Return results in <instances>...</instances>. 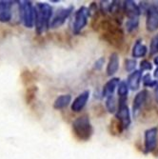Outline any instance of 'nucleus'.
I'll list each match as a JSON object with an SVG mask.
<instances>
[{
  "instance_id": "0eeeda50",
  "label": "nucleus",
  "mask_w": 158,
  "mask_h": 159,
  "mask_svg": "<svg viewBox=\"0 0 158 159\" xmlns=\"http://www.w3.org/2000/svg\"><path fill=\"white\" fill-rule=\"evenodd\" d=\"M157 134L158 129L156 127L151 128L145 132V146H144V152L150 153L156 150L157 146Z\"/></svg>"
},
{
  "instance_id": "2eb2a0df",
  "label": "nucleus",
  "mask_w": 158,
  "mask_h": 159,
  "mask_svg": "<svg viewBox=\"0 0 158 159\" xmlns=\"http://www.w3.org/2000/svg\"><path fill=\"white\" fill-rule=\"evenodd\" d=\"M120 79L117 77L111 78V80H109L103 87V91H102V96L103 97H109L113 95V93L115 91L116 88H118V85L120 83Z\"/></svg>"
},
{
  "instance_id": "f3484780",
  "label": "nucleus",
  "mask_w": 158,
  "mask_h": 159,
  "mask_svg": "<svg viewBox=\"0 0 158 159\" xmlns=\"http://www.w3.org/2000/svg\"><path fill=\"white\" fill-rule=\"evenodd\" d=\"M70 101H71L70 94H62L55 99L53 103V108L55 110H62L70 105Z\"/></svg>"
},
{
  "instance_id": "412c9836",
  "label": "nucleus",
  "mask_w": 158,
  "mask_h": 159,
  "mask_svg": "<svg viewBox=\"0 0 158 159\" xmlns=\"http://www.w3.org/2000/svg\"><path fill=\"white\" fill-rule=\"evenodd\" d=\"M106 109L110 113H115L117 111V104H116V99L113 95L109 96L106 100Z\"/></svg>"
},
{
  "instance_id": "4be33fe9",
  "label": "nucleus",
  "mask_w": 158,
  "mask_h": 159,
  "mask_svg": "<svg viewBox=\"0 0 158 159\" xmlns=\"http://www.w3.org/2000/svg\"><path fill=\"white\" fill-rule=\"evenodd\" d=\"M139 26V18H132V19H128L126 23V28L128 33H133L136 31Z\"/></svg>"
},
{
  "instance_id": "7c9ffc66",
  "label": "nucleus",
  "mask_w": 158,
  "mask_h": 159,
  "mask_svg": "<svg viewBox=\"0 0 158 159\" xmlns=\"http://www.w3.org/2000/svg\"><path fill=\"white\" fill-rule=\"evenodd\" d=\"M154 77L155 78H158V68L155 70V71H154Z\"/></svg>"
},
{
  "instance_id": "5701e85b",
  "label": "nucleus",
  "mask_w": 158,
  "mask_h": 159,
  "mask_svg": "<svg viewBox=\"0 0 158 159\" xmlns=\"http://www.w3.org/2000/svg\"><path fill=\"white\" fill-rule=\"evenodd\" d=\"M111 133H112V134H120L124 131L122 124L120 123V121L117 118H115V119L112 120L111 122Z\"/></svg>"
},
{
  "instance_id": "c85d7f7f",
  "label": "nucleus",
  "mask_w": 158,
  "mask_h": 159,
  "mask_svg": "<svg viewBox=\"0 0 158 159\" xmlns=\"http://www.w3.org/2000/svg\"><path fill=\"white\" fill-rule=\"evenodd\" d=\"M104 63H105V58L104 57H100V58L98 60H96V62L94 63V69L95 70H101Z\"/></svg>"
},
{
  "instance_id": "a878e982",
  "label": "nucleus",
  "mask_w": 158,
  "mask_h": 159,
  "mask_svg": "<svg viewBox=\"0 0 158 159\" xmlns=\"http://www.w3.org/2000/svg\"><path fill=\"white\" fill-rule=\"evenodd\" d=\"M157 52H158V34L153 36V38L151 41V45H150L151 55H153Z\"/></svg>"
},
{
  "instance_id": "1a4fd4ad",
  "label": "nucleus",
  "mask_w": 158,
  "mask_h": 159,
  "mask_svg": "<svg viewBox=\"0 0 158 159\" xmlns=\"http://www.w3.org/2000/svg\"><path fill=\"white\" fill-rule=\"evenodd\" d=\"M74 10V7L70 6L69 8H65V9H61L58 11L56 12V14L54 16V17L52 18V20L51 21L50 24V28L52 29H56L61 27L65 21L67 20V18L70 16L71 11Z\"/></svg>"
},
{
  "instance_id": "bb28decb",
  "label": "nucleus",
  "mask_w": 158,
  "mask_h": 159,
  "mask_svg": "<svg viewBox=\"0 0 158 159\" xmlns=\"http://www.w3.org/2000/svg\"><path fill=\"white\" fill-rule=\"evenodd\" d=\"M135 68H136V61L134 59L125 60V69L127 71H134Z\"/></svg>"
},
{
  "instance_id": "dca6fc26",
  "label": "nucleus",
  "mask_w": 158,
  "mask_h": 159,
  "mask_svg": "<svg viewBox=\"0 0 158 159\" xmlns=\"http://www.w3.org/2000/svg\"><path fill=\"white\" fill-rule=\"evenodd\" d=\"M119 69V57L116 52H113L111 54L109 63L107 65V75L109 76H111L113 75H115L117 73V70Z\"/></svg>"
},
{
  "instance_id": "ddd939ff",
  "label": "nucleus",
  "mask_w": 158,
  "mask_h": 159,
  "mask_svg": "<svg viewBox=\"0 0 158 159\" xmlns=\"http://www.w3.org/2000/svg\"><path fill=\"white\" fill-rule=\"evenodd\" d=\"M148 97H149V92L147 90H143L136 94V96L133 99V114H136L141 110V108L146 104Z\"/></svg>"
},
{
  "instance_id": "b1692460",
  "label": "nucleus",
  "mask_w": 158,
  "mask_h": 159,
  "mask_svg": "<svg viewBox=\"0 0 158 159\" xmlns=\"http://www.w3.org/2000/svg\"><path fill=\"white\" fill-rule=\"evenodd\" d=\"M129 93V85L125 81H121L118 85V95L119 98H127Z\"/></svg>"
},
{
  "instance_id": "39448f33",
  "label": "nucleus",
  "mask_w": 158,
  "mask_h": 159,
  "mask_svg": "<svg viewBox=\"0 0 158 159\" xmlns=\"http://www.w3.org/2000/svg\"><path fill=\"white\" fill-rule=\"evenodd\" d=\"M91 16L90 9L86 7H81L74 14V21L73 25V32L74 34L81 33L83 29L88 24V18Z\"/></svg>"
},
{
  "instance_id": "9d476101",
  "label": "nucleus",
  "mask_w": 158,
  "mask_h": 159,
  "mask_svg": "<svg viewBox=\"0 0 158 159\" xmlns=\"http://www.w3.org/2000/svg\"><path fill=\"white\" fill-rule=\"evenodd\" d=\"M14 1H8L2 0L0 1V22L6 23L11 19V7L13 6Z\"/></svg>"
},
{
  "instance_id": "20e7f679",
  "label": "nucleus",
  "mask_w": 158,
  "mask_h": 159,
  "mask_svg": "<svg viewBox=\"0 0 158 159\" xmlns=\"http://www.w3.org/2000/svg\"><path fill=\"white\" fill-rule=\"evenodd\" d=\"M19 14L22 21V24L26 27L31 29L34 25L35 13H34V6L31 1H19Z\"/></svg>"
},
{
  "instance_id": "c756f323",
  "label": "nucleus",
  "mask_w": 158,
  "mask_h": 159,
  "mask_svg": "<svg viewBox=\"0 0 158 159\" xmlns=\"http://www.w3.org/2000/svg\"><path fill=\"white\" fill-rule=\"evenodd\" d=\"M154 95H155L156 101L158 102V84H157V86L155 87V90H154Z\"/></svg>"
},
{
  "instance_id": "9b49d317",
  "label": "nucleus",
  "mask_w": 158,
  "mask_h": 159,
  "mask_svg": "<svg viewBox=\"0 0 158 159\" xmlns=\"http://www.w3.org/2000/svg\"><path fill=\"white\" fill-rule=\"evenodd\" d=\"M123 10L124 13L128 16L129 19L132 18H139V16L141 13L140 8L138 5L135 4V2L131 1V0H128V1L123 2Z\"/></svg>"
},
{
  "instance_id": "aec40b11",
  "label": "nucleus",
  "mask_w": 158,
  "mask_h": 159,
  "mask_svg": "<svg viewBox=\"0 0 158 159\" xmlns=\"http://www.w3.org/2000/svg\"><path fill=\"white\" fill-rule=\"evenodd\" d=\"M20 78H21L22 84L28 88V87L31 86V83L34 81V76L32 74V71H30L29 70H24L20 75Z\"/></svg>"
},
{
  "instance_id": "423d86ee",
  "label": "nucleus",
  "mask_w": 158,
  "mask_h": 159,
  "mask_svg": "<svg viewBox=\"0 0 158 159\" xmlns=\"http://www.w3.org/2000/svg\"><path fill=\"white\" fill-rule=\"evenodd\" d=\"M126 102L127 98H119L118 109L115 113V118L120 121L124 129H128L131 125V113Z\"/></svg>"
},
{
  "instance_id": "6ab92c4d",
  "label": "nucleus",
  "mask_w": 158,
  "mask_h": 159,
  "mask_svg": "<svg viewBox=\"0 0 158 159\" xmlns=\"http://www.w3.org/2000/svg\"><path fill=\"white\" fill-rule=\"evenodd\" d=\"M37 87L36 86H30L28 87L26 89V93H25V100H26V103L28 105L32 104L34 99H35V96H36V93H37Z\"/></svg>"
},
{
  "instance_id": "f257e3e1",
  "label": "nucleus",
  "mask_w": 158,
  "mask_h": 159,
  "mask_svg": "<svg viewBox=\"0 0 158 159\" xmlns=\"http://www.w3.org/2000/svg\"><path fill=\"white\" fill-rule=\"evenodd\" d=\"M95 30L101 31L103 39L113 47L120 48L124 44V32L120 28V25L113 19L105 18L102 21L98 22L96 24Z\"/></svg>"
},
{
  "instance_id": "a211bd4d",
  "label": "nucleus",
  "mask_w": 158,
  "mask_h": 159,
  "mask_svg": "<svg viewBox=\"0 0 158 159\" xmlns=\"http://www.w3.org/2000/svg\"><path fill=\"white\" fill-rule=\"evenodd\" d=\"M147 47L143 44L141 40H137L135 42V44L133 48V56L135 57V58H139V57H143L145 56L147 53Z\"/></svg>"
},
{
  "instance_id": "4468645a",
  "label": "nucleus",
  "mask_w": 158,
  "mask_h": 159,
  "mask_svg": "<svg viewBox=\"0 0 158 159\" xmlns=\"http://www.w3.org/2000/svg\"><path fill=\"white\" fill-rule=\"evenodd\" d=\"M142 80V71L141 70H134L129 75L127 83L129 85V88L133 91H136L139 89L140 83Z\"/></svg>"
},
{
  "instance_id": "393cba45",
  "label": "nucleus",
  "mask_w": 158,
  "mask_h": 159,
  "mask_svg": "<svg viewBox=\"0 0 158 159\" xmlns=\"http://www.w3.org/2000/svg\"><path fill=\"white\" fill-rule=\"evenodd\" d=\"M142 82H143V85L145 87H150V88H152V87H156L158 82L155 81V80H152L150 74H147L146 75H144L142 77Z\"/></svg>"
},
{
  "instance_id": "f03ea898",
  "label": "nucleus",
  "mask_w": 158,
  "mask_h": 159,
  "mask_svg": "<svg viewBox=\"0 0 158 159\" xmlns=\"http://www.w3.org/2000/svg\"><path fill=\"white\" fill-rule=\"evenodd\" d=\"M35 19L34 25L37 34H41L50 28L51 18L52 16V9L47 3H37L34 6Z\"/></svg>"
},
{
  "instance_id": "f8f14e48",
  "label": "nucleus",
  "mask_w": 158,
  "mask_h": 159,
  "mask_svg": "<svg viewBox=\"0 0 158 159\" xmlns=\"http://www.w3.org/2000/svg\"><path fill=\"white\" fill-rule=\"evenodd\" d=\"M90 98V92L89 91H85L82 93H80L74 100V102L71 103V111L74 112L81 111L84 107L87 104L88 100Z\"/></svg>"
},
{
  "instance_id": "7ed1b4c3",
  "label": "nucleus",
  "mask_w": 158,
  "mask_h": 159,
  "mask_svg": "<svg viewBox=\"0 0 158 159\" xmlns=\"http://www.w3.org/2000/svg\"><path fill=\"white\" fill-rule=\"evenodd\" d=\"M73 132L76 138L81 141H88L92 137L93 134V128L91 124L89 115H81L74 121Z\"/></svg>"
},
{
  "instance_id": "2f4dec72",
  "label": "nucleus",
  "mask_w": 158,
  "mask_h": 159,
  "mask_svg": "<svg viewBox=\"0 0 158 159\" xmlns=\"http://www.w3.org/2000/svg\"><path fill=\"white\" fill-rule=\"evenodd\" d=\"M154 64H155L156 66H158V56H156L155 58H154Z\"/></svg>"
},
{
  "instance_id": "cd10ccee",
  "label": "nucleus",
  "mask_w": 158,
  "mask_h": 159,
  "mask_svg": "<svg viewBox=\"0 0 158 159\" xmlns=\"http://www.w3.org/2000/svg\"><path fill=\"white\" fill-rule=\"evenodd\" d=\"M152 70V64L148 60H142L140 63V70Z\"/></svg>"
},
{
  "instance_id": "6e6552de",
  "label": "nucleus",
  "mask_w": 158,
  "mask_h": 159,
  "mask_svg": "<svg viewBox=\"0 0 158 159\" xmlns=\"http://www.w3.org/2000/svg\"><path fill=\"white\" fill-rule=\"evenodd\" d=\"M146 27L149 32H155L158 29V5L151 4L147 10Z\"/></svg>"
}]
</instances>
